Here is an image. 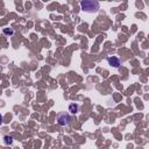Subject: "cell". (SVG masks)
<instances>
[{
  "label": "cell",
  "mask_w": 149,
  "mask_h": 149,
  "mask_svg": "<svg viewBox=\"0 0 149 149\" xmlns=\"http://www.w3.org/2000/svg\"><path fill=\"white\" fill-rule=\"evenodd\" d=\"M80 7H81V10L92 14V13H97L99 10L100 5H99L98 0H81Z\"/></svg>",
  "instance_id": "1"
},
{
  "label": "cell",
  "mask_w": 149,
  "mask_h": 149,
  "mask_svg": "<svg viewBox=\"0 0 149 149\" xmlns=\"http://www.w3.org/2000/svg\"><path fill=\"white\" fill-rule=\"evenodd\" d=\"M70 121H71V116L65 112H62L57 115V122L59 126H68Z\"/></svg>",
  "instance_id": "2"
},
{
  "label": "cell",
  "mask_w": 149,
  "mask_h": 149,
  "mask_svg": "<svg viewBox=\"0 0 149 149\" xmlns=\"http://www.w3.org/2000/svg\"><path fill=\"white\" fill-rule=\"evenodd\" d=\"M107 62H108V64H109V65H112V66H114V68H119V66L121 65L120 59H119L118 57H115V56L108 57V58H107Z\"/></svg>",
  "instance_id": "3"
},
{
  "label": "cell",
  "mask_w": 149,
  "mask_h": 149,
  "mask_svg": "<svg viewBox=\"0 0 149 149\" xmlns=\"http://www.w3.org/2000/svg\"><path fill=\"white\" fill-rule=\"evenodd\" d=\"M69 112L72 113V114L78 113V112H79V105H77V104H71V105L69 106Z\"/></svg>",
  "instance_id": "4"
},
{
  "label": "cell",
  "mask_w": 149,
  "mask_h": 149,
  "mask_svg": "<svg viewBox=\"0 0 149 149\" xmlns=\"http://www.w3.org/2000/svg\"><path fill=\"white\" fill-rule=\"evenodd\" d=\"M3 140H5V144H12V142H13V137L8 136V135L3 136Z\"/></svg>",
  "instance_id": "5"
},
{
  "label": "cell",
  "mask_w": 149,
  "mask_h": 149,
  "mask_svg": "<svg viewBox=\"0 0 149 149\" xmlns=\"http://www.w3.org/2000/svg\"><path fill=\"white\" fill-rule=\"evenodd\" d=\"M3 34L5 35H13L14 34V30L10 28V29H3Z\"/></svg>",
  "instance_id": "6"
},
{
  "label": "cell",
  "mask_w": 149,
  "mask_h": 149,
  "mask_svg": "<svg viewBox=\"0 0 149 149\" xmlns=\"http://www.w3.org/2000/svg\"><path fill=\"white\" fill-rule=\"evenodd\" d=\"M1 125H2V115L0 114V126H1Z\"/></svg>",
  "instance_id": "7"
}]
</instances>
